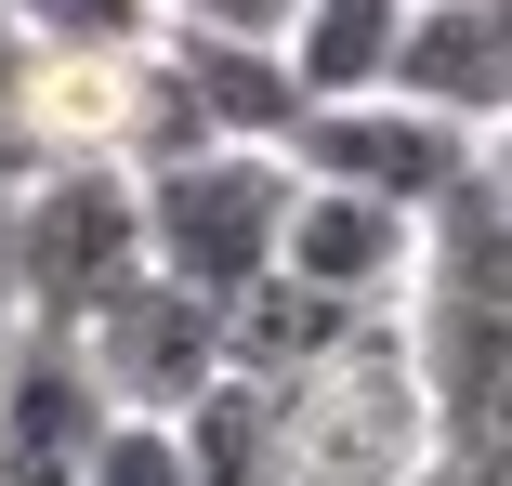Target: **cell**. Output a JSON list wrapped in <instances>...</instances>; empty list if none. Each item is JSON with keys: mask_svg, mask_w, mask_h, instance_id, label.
I'll use <instances>...</instances> for the list:
<instances>
[{"mask_svg": "<svg viewBox=\"0 0 512 486\" xmlns=\"http://www.w3.org/2000/svg\"><path fill=\"white\" fill-rule=\"evenodd\" d=\"M407 342H421V381H434L447 486H512V198L486 171L421 224Z\"/></svg>", "mask_w": 512, "mask_h": 486, "instance_id": "1", "label": "cell"}, {"mask_svg": "<svg viewBox=\"0 0 512 486\" xmlns=\"http://www.w3.org/2000/svg\"><path fill=\"white\" fill-rule=\"evenodd\" d=\"M289 486H447L434 381L407 316H368L329 368L289 381Z\"/></svg>", "mask_w": 512, "mask_h": 486, "instance_id": "2", "label": "cell"}, {"mask_svg": "<svg viewBox=\"0 0 512 486\" xmlns=\"http://www.w3.org/2000/svg\"><path fill=\"white\" fill-rule=\"evenodd\" d=\"M14 224V289H27V329H92L132 276H158L145 250V171L132 158H66L40 184L0 198Z\"/></svg>", "mask_w": 512, "mask_h": 486, "instance_id": "3", "label": "cell"}, {"mask_svg": "<svg viewBox=\"0 0 512 486\" xmlns=\"http://www.w3.org/2000/svg\"><path fill=\"white\" fill-rule=\"evenodd\" d=\"M289 211H302V158L289 145H211V158L145 171V250H158V276L211 289V303L276 276Z\"/></svg>", "mask_w": 512, "mask_h": 486, "instance_id": "4", "label": "cell"}, {"mask_svg": "<svg viewBox=\"0 0 512 486\" xmlns=\"http://www.w3.org/2000/svg\"><path fill=\"white\" fill-rule=\"evenodd\" d=\"M79 355H92V381H106L119 421H184V408L237 368L224 303H211V289H184V276H132L119 303L79 329Z\"/></svg>", "mask_w": 512, "mask_h": 486, "instance_id": "5", "label": "cell"}, {"mask_svg": "<svg viewBox=\"0 0 512 486\" xmlns=\"http://www.w3.org/2000/svg\"><path fill=\"white\" fill-rule=\"evenodd\" d=\"M302 184H355V198H394V211H447L460 184L486 171V132L434 119V106H407V92H368V106H316L302 119Z\"/></svg>", "mask_w": 512, "mask_h": 486, "instance_id": "6", "label": "cell"}, {"mask_svg": "<svg viewBox=\"0 0 512 486\" xmlns=\"http://www.w3.org/2000/svg\"><path fill=\"white\" fill-rule=\"evenodd\" d=\"M106 381H92L79 329H27L14 368H0V486H92V447H106Z\"/></svg>", "mask_w": 512, "mask_h": 486, "instance_id": "7", "label": "cell"}, {"mask_svg": "<svg viewBox=\"0 0 512 486\" xmlns=\"http://www.w3.org/2000/svg\"><path fill=\"white\" fill-rule=\"evenodd\" d=\"M289 276H316L329 303L355 316H394L407 303V276H421V211H394V198H355V184H302V211H289Z\"/></svg>", "mask_w": 512, "mask_h": 486, "instance_id": "8", "label": "cell"}, {"mask_svg": "<svg viewBox=\"0 0 512 486\" xmlns=\"http://www.w3.org/2000/svg\"><path fill=\"white\" fill-rule=\"evenodd\" d=\"M158 79L197 106L211 145H302V79H289V40H211V27H171L158 40Z\"/></svg>", "mask_w": 512, "mask_h": 486, "instance_id": "9", "label": "cell"}, {"mask_svg": "<svg viewBox=\"0 0 512 486\" xmlns=\"http://www.w3.org/2000/svg\"><path fill=\"white\" fill-rule=\"evenodd\" d=\"M394 92L460 119V132H512V66H499L486 0H421V14H407V53H394Z\"/></svg>", "mask_w": 512, "mask_h": 486, "instance_id": "10", "label": "cell"}, {"mask_svg": "<svg viewBox=\"0 0 512 486\" xmlns=\"http://www.w3.org/2000/svg\"><path fill=\"white\" fill-rule=\"evenodd\" d=\"M407 14H421V0H302V14H289V79H302V106H368V92H394Z\"/></svg>", "mask_w": 512, "mask_h": 486, "instance_id": "11", "label": "cell"}, {"mask_svg": "<svg viewBox=\"0 0 512 486\" xmlns=\"http://www.w3.org/2000/svg\"><path fill=\"white\" fill-rule=\"evenodd\" d=\"M394 316H407V303H394ZM355 329H368V316L329 303V289H316V276H289V263H276L263 289H237V303H224V342H237L250 381H302V368H329Z\"/></svg>", "mask_w": 512, "mask_h": 486, "instance_id": "12", "label": "cell"}, {"mask_svg": "<svg viewBox=\"0 0 512 486\" xmlns=\"http://www.w3.org/2000/svg\"><path fill=\"white\" fill-rule=\"evenodd\" d=\"M184 460H197V486H289V381L224 368L184 408Z\"/></svg>", "mask_w": 512, "mask_h": 486, "instance_id": "13", "label": "cell"}, {"mask_svg": "<svg viewBox=\"0 0 512 486\" xmlns=\"http://www.w3.org/2000/svg\"><path fill=\"white\" fill-rule=\"evenodd\" d=\"M14 27L53 40V53H92V66H145V53L171 40L158 0H14Z\"/></svg>", "mask_w": 512, "mask_h": 486, "instance_id": "14", "label": "cell"}, {"mask_svg": "<svg viewBox=\"0 0 512 486\" xmlns=\"http://www.w3.org/2000/svg\"><path fill=\"white\" fill-rule=\"evenodd\" d=\"M92 486H197L184 421H106V447H92Z\"/></svg>", "mask_w": 512, "mask_h": 486, "instance_id": "15", "label": "cell"}, {"mask_svg": "<svg viewBox=\"0 0 512 486\" xmlns=\"http://www.w3.org/2000/svg\"><path fill=\"white\" fill-rule=\"evenodd\" d=\"M171 27H211V40H289L302 0H158Z\"/></svg>", "mask_w": 512, "mask_h": 486, "instance_id": "16", "label": "cell"}, {"mask_svg": "<svg viewBox=\"0 0 512 486\" xmlns=\"http://www.w3.org/2000/svg\"><path fill=\"white\" fill-rule=\"evenodd\" d=\"M14 342H27V289H14V224H0V368H14Z\"/></svg>", "mask_w": 512, "mask_h": 486, "instance_id": "17", "label": "cell"}, {"mask_svg": "<svg viewBox=\"0 0 512 486\" xmlns=\"http://www.w3.org/2000/svg\"><path fill=\"white\" fill-rule=\"evenodd\" d=\"M486 184H499V198H512V132H486Z\"/></svg>", "mask_w": 512, "mask_h": 486, "instance_id": "18", "label": "cell"}, {"mask_svg": "<svg viewBox=\"0 0 512 486\" xmlns=\"http://www.w3.org/2000/svg\"><path fill=\"white\" fill-rule=\"evenodd\" d=\"M486 27H499V66H512V0H486Z\"/></svg>", "mask_w": 512, "mask_h": 486, "instance_id": "19", "label": "cell"}, {"mask_svg": "<svg viewBox=\"0 0 512 486\" xmlns=\"http://www.w3.org/2000/svg\"><path fill=\"white\" fill-rule=\"evenodd\" d=\"M0 27H14V0H0Z\"/></svg>", "mask_w": 512, "mask_h": 486, "instance_id": "20", "label": "cell"}]
</instances>
